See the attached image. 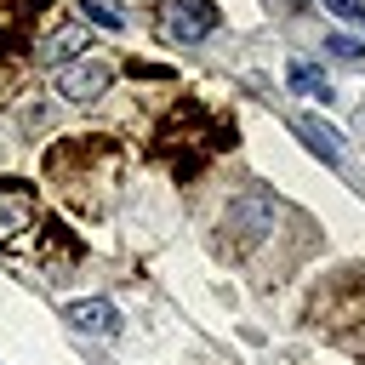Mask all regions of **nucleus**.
<instances>
[{
	"instance_id": "obj_1",
	"label": "nucleus",
	"mask_w": 365,
	"mask_h": 365,
	"mask_svg": "<svg viewBox=\"0 0 365 365\" xmlns=\"http://www.w3.org/2000/svg\"><path fill=\"white\" fill-rule=\"evenodd\" d=\"M222 148H234V125L217 120V114L200 108V103H182V108L165 114L160 131H154V154H160L177 177H194V171H200L211 154H222Z\"/></svg>"
},
{
	"instance_id": "obj_2",
	"label": "nucleus",
	"mask_w": 365,
	"mask_h": 365,
	"mask_svg": "<svg viewBox=\"0 0 365 365\" xmlns=\"http://www.w3.org/2000/svg\"><path fill=\"white\" fill-rule=\"evenodd\" d=\"M314 325H325L336 342L365 354V268H342L319 297H314Z\"/></svg>"
},
{
	"instance_id": "obj_3",
	"label": "nucleus",
	"mask_w": 365,
	"mask_h": 365,
	"mask_svg": "<svg viewBox=\"0 0 365 365\" xmlns=\"http://www.w3.org/2000/svg\"><path fill=\"white\" fill-rule=\"evenodd\" d=\"M279 217H285V205H279L268 188H251V194L228 200L222 234H228V245H257V240H268V234L279 228Z\"/></svg>"
},
{
	"instance_id": "obj_4",
	"label": "nucleus",
	"mask_w": 365,
	"mask_h": 365,
	"mask_svg": "<svg viewBox=\"0 0 365 365\" xmlns=\"http://www.w3.org/2000/svg\"><path fill=\"white\" fill-rule=\"evenodd\" d=\"M217 29V0H165L160 6V34L171 46H194Z\"/></svg>"
},
{
	"instance_id": "obj_5",
	"label": "nucleus",
	"mask_w": 365,
	"mask_h": 365,
	"mask_svg": "<svg viewBox=\"0 0 365 365\" xmlns=\"http://www.w3.org/2000/svg\"><path fill=\"white\" fill-rule=\"evenodd\" d=\"M40 217V194L29 182H0V245H17Z\"/></svg>"
},
{
	"instance_id": "obj_6",
	"label": "nucleus",
	"mask_w": 365,
	"mask_h": 365,
	"mask_svg": "<svg viewBox=\"0 0 365 365\" xmlns=\"http://www.w3.org/2000/svg\"><path fill=\"white\" fill-rule=\"evenodd\" d=\"M108 80H114V68H108L103 57H80V63H68V68L57 74V91H63L68 103H97V97L108 91Z\"/></svg>"
},
{
	"instance_id": "obj_7",
	"label": "nucleus",
	"mask_w": 365,
	"mask_h": 365,
	"mask_svg": "<svg viewBox=\"0 0 365 365\" xmlns=\"http://www.w3.org/2000/svg\"><path fill=\"white\" fill-rule=\"evenodd\" d=\"M86 46H91V34H86L80 23H63V29H51V34L40 40V63H46V68H68V63H80Z\"/></svg>"
},
{
	"instance_id": "obj_8",
	"label": "nucleus",
	"mask_w": 365,
	"mask_h": 365,
	"mask_svg": "<svg viewBox=\"0 0 365 365\" xmlns=\"http://www.w3.org/2000/svg\"><path fill=\"white\" fill-rule=\"evenodd\" d=\"M68 319H74L80 331L120 336V308H114V302H103V297H86V302H74V308H68Z\"/></svg>"
},
{
	"instance_id": "obj_9",
	"label": "nucleus",
	"mask_w": 365,
	"mask_h": 365,
	"mask_svg": "<svg viewBox=\"0 0 365 365\" xmlns=\"http://www.w3.org/2000/svg\"><path fill=\"white\" fill-rule=\"evenodd\" d=\"M285 80H291V91H302V97H319V103H331L336 91H331V80H325V68H314V63H291L285 68Z\"/></svg>"
},
{
	"instance_id": "obj_10",
	"label": "nucleus",
	"mask_w": 365,
	"mask_h": 365,
	"mask_svg": "<svg viewBox=\"0 0 365 365\" xmlns=\"http://www.w3.org/2000/svg\"><path fill=\"white\" fill-rule=\"evenodd\" d=\"M40 6H51V0H0V40H17Z\"/></svg>"
},
{
	"instance_id": "obj_11",
	"label": "nucleus",
	"mask_w": 365,
	"mask_h": 365,
	"mask_svg": "<svg viewBox=\"0 0 365 365\" xmlns=\"http://www.w3.org/2000/svg\"><path fill=\"white\" fill-rule=\"evenodd\" d=\"M297 131H302V143H308L319 160H336V131H331V125H319V120H297Z\"/></svg>"
},
{
	"instance_id": "obj_12",
	"label": "nucleus",
	"mask_w": 365,
	"mask_h": 365,
	"mask_svg": "<svg viewBox=\"0 0 365 365\" xmlns=\"http://www.w3.org/2000/svg\"><path fill=\"white\" fill-rule=\"evenodd\" d=\"M80 11H86V23H97V29H125V11L108 6V0H80Z\"/></svg>"
},
{
	"instance_id": "obj_13",
	"label": "nucleus",
	"mask_w": 365,
	"mask_h": 365,
	"mask_svg": "<svg viewBox=\"0 0 365 365\" xmlns=\"http://www.w3.org/2000/svg\"><path fill=\"white\" fill-rule=\"evenodd\" d=\"M325 11H336L342 23H365V0H319Z\"/></svg>"
},
{
	"instance_id": "obj_14",
	"label": "nucleus",
	"mask_w": 365,
	"mask_h": 365,
	"mask_svg": "<svg viewBox=\"0 0 365 365\" xmlns=\"http://www.w3.org/2000/svg\"><path fill=\"white\" fill-rule=\"evenodd\" d=\"M325 46H331V57H359V40L354 34H331Z\"/></svg>"
}]
</instances>
